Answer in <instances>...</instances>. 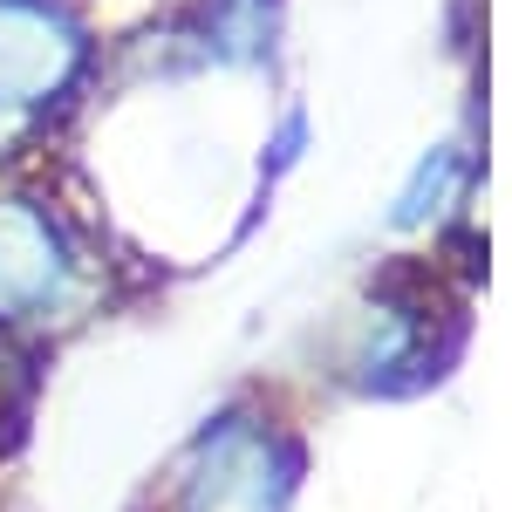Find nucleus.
I'll use <instances>...</instances> for the list:
<instances>
[{"label":"nucleus","instance_id":"f257e3e1","mask_svg":"<svg viewBox=\"0 0 512 512\" xmlns=\"http://www.w3.org/2000/svg\"><path fill=\"white\" fill-rule=\"evenodd\" d=\"M76 55V21L55 0H0V137L69 82Z\"/></svg>","mask_w":512,"mask_h":512},{"label":"nucleus","instance_id":"f03ea898","mask_svg":"<svg viewBox=\"0 0 512 512\" xmlns=\"http://www.w3.org/2000/svg\"><path fill=\"white\" fill-rule=\"evenodd\" d=\"M62 253L35 205H0V315H21L55 294Z\"/></svg>","mask_w":512,"mask_h":512}]
</instances>
